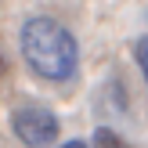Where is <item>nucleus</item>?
I'll list each match as a JSON object with an SVG mask.
<instances>
[{
	"mask_svg": "<svg viewBox=\"0 0 148 148\" xmlns=\"http://www.w3.org/2000/svg\"><path fill=\"white\" fill-rule=\"evenodd\" d=\"M90 137H94V148H130V145L123 141V137L116 134L112 127H98V130H94Z\"/></svg>",
	"mask_w": 148,
	"mask_h": 148,
	"instance_id": "7ed1b4c3",
	"label": "nucleus"
},
{
	"mask_svg": "<svg viewBox=\"0 0 148 148\" xmlns=\"http://www.w3.org/2000/svg\"><path fill=\"white\" fill-rule=\"evenodd\" d=\"M18 47H22L25 65L40 79L69 83L79 69V43L58 18H47V14L25 18L18 33Z\"/></svg>",
	"mask_w": 148,
	"mask_h": 148,
	"instance_id": "f257e3e1",
	"label": "nucleus"
},
{
	"mask_svg": "<svg viewBox=\"0 0 148 148\" xmlns=\"http://www.w3.org/2000/svg\"><path fill=\"white\" fill-rule=\"evenodd\" d=\"M58 148H90L87 141H65V145H58Z\"/></svg>",
	"mask_w": 148,
	"mask_h": 148,
	"instance_id": "39448f33",
	"label": "nucleus"
},
{
	"mask_svg": "<svg viewBox=\"0 0 148 148\" xmlns=\"http://www.w3.org/2000/svg\"><path fill=\"white\" fill-rule=\"evenodd\" d=\"M4 69H7V65H4V58H0V76H4Z\"/></svg>",
	"mask_w": 148,
	"mask_h": 148,
	"instance_id": "423d86ee",
	"label": "nucleus"
},
{
	"mask_svg": "<svg viewBox=\"0 0 148 148\" xmlns=\"http://www.w3.org/2000/svg\"><path fill=\"white\" fill-rule=\"evenodd\" d=\"M11 130L25 148H47L54 145V137L62 134V123L51 108L43 105H22L11 112Z\"/></svg>",
	"mask_w": 148,
	"mask_h": 148,
	"instance_id": "f03ea898",
	"label": "nucleus"
},
{
	"mask_svg": "<svg viewBox=\"0 0 148 148\" xmlns=\"http://www.w3.org/2000/svg\"><path fill=\"white\" fill-rule=\"evenodd\" d=\"M134 62H137V69H141V76L148 83V36H137L134 40Z\"/></svg>",
	"mask_w": 148,
	"mask_h": 148,
	"instance_id": "20e7f679",
	"label": "nucleus"
}]
</instances>
